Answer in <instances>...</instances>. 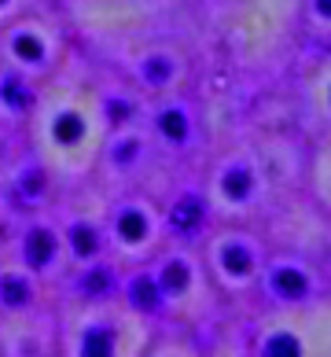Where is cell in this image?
<instances>
[{"mask_svg":"<svg viewBox=\"0 0 331 357\" xmlns=\"http://www.w3.org/2000/svg\"><path fill=\"white\" fill-rule=\"evenodd\" d=\"M122 295L158 324L206 328L221 306V291L210 280L199 240H166L144 266L122 269Z\"/></svg>","mask_w":331,"mask_h":357,"instance_id":"3","label":"cell"},{"mask_svg":"<svg viewBox=\"0 0 331 357\" xmlns=\"http://www.w3.org/2000/svg\"><path fill=\"white\" fill-rule=\"evenodd\" d=\"M0 357H59L56 310L0 313Z\"/></svg>","mask_w":331,"mask_h":357,"instance_id":"12","label":"cell"},{"mask_svg":"<svg viewBox=\"0 0 331 357\" xmlns=\"http://www.w3.org/2000/svg\"><path fill=\"white\" fill-rule=\"evenodd\" d=\"M298 158L284 137H247L214 151L203 174V195L214 225H254L280 210Z\"/></svg>","mask_w":331,"mask_h":357,"instance_id":"2","label":"cell"},{"mask_svg":"<svg viewBox=\"0 0 331 357\" xmlns=\"http://www.w3.org/2000/svg\"><path fill=\"white\" fill-rule=\"evenodd\" d=\"M302 103H306V118L316 126V133H321V129H331V56H324L309 70Z\"/></svg>","mask_w":331,"mask_h":357,"instance_id":"17","label":"cell"},{"mask_svg":"<svg viewBox=\"0 0 331 357\" xmlns=\"http://www.w3.org/2000/svg\"><path fill=\"white\" fill-rule=\"evenodd\" d=\"M247 335L254 357H331V287L298 302H261Z\"/></svg>","mask_w":331,"mask_h":357,"instance_id":"5","label":"cell"},{"mask_svg":"<svg viewBox=\"0 0 331 357\" xmlns=\"http://www.w3.org/2000/svg\"><path fill=\"white\" fill-rule=\"evenodd\" d=\"M11 243H15V261L26 273H33L41 284L56 280V276H63V273H70L56 210L41 206V210H33V214H26L19 221L15 236H11Z\"/></svg>","mask_w":331,"mask_h":357,"instance_id":"10","label":"cell"},{"mask_svg":"<svg viewBox=\"0 0 331 357\" xmlns=\"http://www.w3.org/2000/svg\"><path fill=\"white\" fill-rule=\"evenodd\" d=\"M37 89H41V82L0 63V126H22L37 100Z\"/></svg>","mask_w":331,"mask_h":357,"instance_id":"15","label":"cell"},{"mask_svg":"<svg viewBox=\"0 0 331 357\" xmlns=\"http://www.w3.org/2000/svg\"><path fill=\"white\" fill-rule=\"evenodd\" d=\"M22 129L26 155L56 188H85V181L96 177L111 137V100L85 67L63 59V67L37 89Z\"/></svg>","mask_w":331,"mask_h":357,"instance_id":"1","label":"cell"},{"mask_svg":"<svg viewBox=\"0 0 331 357\" xmlns=\"http://www.w3.org/2000/svg\"><path fill=\"white\" fill-rule=\"evenodd\" d=\"M63 33L41 15H15L0 30V63L33 82H45L63 67Z\"/></svg>","mask_w":331,"mask_h":357,"instance_id":"9","label":"cell"},{"mask_svg":"<svg viewBox=\"0 0 331 357\" xmlns=\"http://www.w3.org/2000/svg\"><path fill=\"white\" fill-rule=\"evenodd\" d=\"M302 181H306L309 206L331 225V129H321L302 158Z\"/></svg>","mask_w":331,"mask_h":357,"instance_id":"14","label":"cell"},{"mask_svg":"<svg viewBox=\"0 0 331 357\" xmlns=\"http://www.w3.org/2000/svg\"><path fill=\"white\" fill-rule=\"evenodd\" d=\"M203 261L210 269V280L217 284L221 298H250L258 295L265 261L272 255L269 236L258 232L254 225H210L199 240Z\"/></svg>","mask_w":331,"mask_h":357,"instance_id":"7","label":"cell"},{"mask_svg":"<svg viewBox=\"0 0 331 357\" xmlns=\"http://www.w3.org/2000/svg\"><path fill=\"white\" fill-rule=\"evenodd\" d=\"M203 357H254L247 324H224L210 332V339H203Z\"/></svg>","mask_w":331,"mask_h":357,"instance_id":"19","label":"cell"},{"mask_svg":"<svg viewBox=\"0 0 331 357\" xmlns=\"http://www.w3.org/2000/svg\"><path fill=\"white\" fill-rule=\"evenodd\" d=\"M144 357H203V339H199L192 328L158 324V332H155Z\"/></svg>","mask_w":331,"mask_h":357,"instance_id":"18","label":"cell"},{"mask_svg":"<svg viewBox=\"0 0 331 357\" xmlns=\"http://www.w3.org/2000/svg\"><path fill=\"white\" fill-rule=\"evenodd\" d=\"M321 291H328V280L321 276V269L309 266L302 255L272 250L269 261H265L261 284H258V298L261 302H298V298L321 295Z\"/></svg>","mask_w":331,"mask_h":357,"instance_id":"11","label":"cell"},{"mask_svg":"<svg viewBox=\"0 0 331 357\" xmlns=\"http://www.w3.org/2000/svg\"><path fill=\"white\" fill-rule=\"evenodd\" d=\"M158 332V321L140 313L114 291L103 298L63 295L56 306L59 357H144Z\"/></svg>","mask_w":331,"mask_h":357,"instance_id":"4","label":"cell"},{"mask_svg":"<svg viewBox=\"0 0 331 357\" xmlns=\"http://www.w3.org/2000/svg\"><path fill=\"white\" fill-rule=\"evenodd\" d=\"M103 232H107V255L122 269L144 266L166 243V214L162 203L148 195V188H122L103 206Z\"/></svg>","mask_w":331,"mask_h":357,"instance_id":"8","label":"cell"},{"mask_svg":"<svg viewBox=\"0 0 331 357\" xmlns=\"http://www.w3.org/2000/svg\"><path fill=\"white\" fill-rule=\"evenodd\" d=\"M306 19L331 37V0H306Z\"/></svg>","mask_w":331,"mask_h":357,"instance_id":"20","label":"cell"},{"mask_svg":"<svg viewBox=\"0 0 331 357\" xmlns=\"http://www.w3.org/2000/svg\"><path fill=\"white\" fill-rule=\"evenodd\" d=\"M41 298V280L26 273L19 261H0V313H22L33 310Z\"/></svg>","mask_w":331,"mask_h":357,"instance_id":"16","label":"cell"},{"mask_svg":"<svg viewBox=\"0 0 331 357\" xmlns=\"http://www.w3.org/2000/svg\"><path fill=\"white\" fill-rule=\"evenodd\" d=\"M166 214V232L169 240H203L206 229L214 225V218H210V206H206V195L203 188H184L177 192L174 199H169L162 206Z\"/></svg>","mask_w":331,"mask_h":357,"instance_id":"13","label":"cell"},{"mask_svg":"<svg viewBox=\"0 0 331 357\" xmlns=\"http://www.w3.org/2000/svg\"><path fill=\"white\" fill-rule=\"evenodd\" d=\"M302 0H224L221 30L232 59L243 67H261L276 59L287 33L298 26Z\"/></svg>","mask_w":331,"mask_h":357,"instance_id":"6","label":"cell"}]
</instances>
